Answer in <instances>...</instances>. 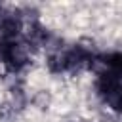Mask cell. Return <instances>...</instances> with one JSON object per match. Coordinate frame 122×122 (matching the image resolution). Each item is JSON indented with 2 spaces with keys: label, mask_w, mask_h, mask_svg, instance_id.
<instances>
[{
  "label": "cell",
  "mask_w": 122,
  "mask_h": 122,
  "mask_svg": "<svg viewBox=\"0 0 122 122\" xmlns=\"http://www.w3.org/2000/svg\"><path fill=\"white\" fill-rule=\"evenodd\" d=\"M48 101H50V95L46 92H40V93L34 95V105H38V107H46Z\"/></svg>",
  "instance_id": "7a4b0ae2"
},
{
  "label": "cell",
  "mask_w": 122,
  "mask_h": 122,
  "mask_svg": "<svg viewBox=\"0 0 122 122\" xmlns=\"http://www.w3.org/2000/svg\"><path fill=\"white\" fill-rule=\"evenodd\" d=\"M105 63L111 69V72H114L118 76L122 74V53H109L105 57Z\"/></svg>",
  "instance_id": "6da1fadb"
}]
</instances>
